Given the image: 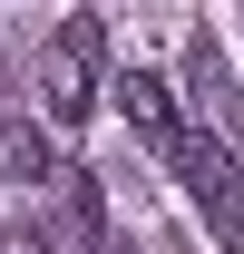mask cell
Here are the masks:
<instances>
[{
    "mask_svg": "<svg viewBox=\"0 0 244 254\" xmlns=\"http://www.w3.org/2000/svg\"><path fill=\"white\" fill-rule=\"evenodd\" d=\"M166 166L185 176V195H195V215H205L215 245H244V157L215 137V127H185L176 147H166Z\"/></svg>",
    "mask_w": 244,
    "mask_h": 254,
    "instance_id": "obj_1",
    "label": "cell"
},
{
    "mask_svg": "<svg viewBox=\"0 0 244 254\" xmlns=\"http://www.w3.org/2000/svg\"><path fill=\"white\" fill-rule=\"evenodd\" d=\"M39 108L49 127H88L98 108V20H59L49 49H39Z\"/></svg>",
    "mask_w": 244,
    "mask_h": 254,
    "instance_id": "obj_2",
    "label": "cell"
},
{
    "mask_svg": "<svg viewBox=\"0 0 244 254\" xmlns=\"http://www.w3.org/2000/svg\"><path fill=\"white\" fill-rule=\"evenodd\" d=\"M118 108H127L137 137H156V147H176V137H185V127H176V98H166L156 68H127V78H118Z\"/></svg>",
    "mask_w": 244,
    "mask_h": 254,
    "instance_id": "obj_3",
    "label": "cell"
},
{
    "mask_svg": "<svg viewBox=\"0 0 244 254\" xmlns=\"http://www.w3.org/2000/svg\"><path fill=\"white\" fill-rule=\"evenodd\" d=\"M0 176H10V186H49V176H59L49 127H30V118H10V127H0Z\"/></svg>",
    "mask_w": 244,
    "mask_h": 254,
    "instance_id": "obj_4",
    "label": "cell"
},
{
    "mask_svg": "<svg viewBox=\"0 0 244 254\" xmlns=\"http://www.w3.org/2000/svg\"><path fill=\"white\" fill-rule=\"evenodd\" d=\"M185 88L205 98V118H215V127L235 118V78H225V59H215V39H205V30L185 39Z\"/></svg>",
    "mask_w": 244,
    "mask_h": 254,
    "instance_id": "obj_5",
    "label": "cell"
}]
</instances>
